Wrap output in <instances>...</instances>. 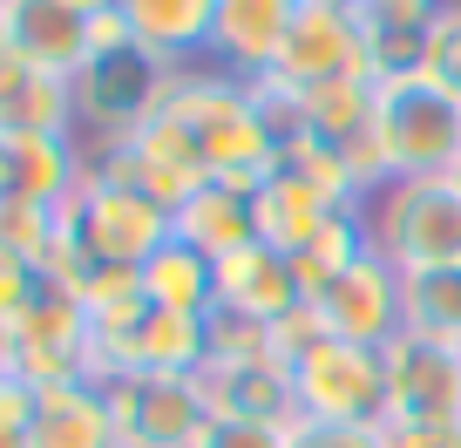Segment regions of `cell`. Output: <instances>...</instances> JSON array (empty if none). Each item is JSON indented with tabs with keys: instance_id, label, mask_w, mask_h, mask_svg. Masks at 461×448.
<instances>
[{
	"instance_id": "1",
	"label": "cell",
	"mask_w": 461,
	"mask_h": 448,
	"mask_svg": "<svg viewBox=\"0 0 461 448\" xmlns=\"http://www.w3.org/2000/svg\"><path fill=\"white\" fill-rule=\"evenodd\" d=\"M163 109L184 116L203 143V163H211V184H238V190H258L265 177L285 170V143L278 130L265 123L251 82L224 75L217 61H190V69H163Z\"/></svg>"
},
{
	"instance_id": "2",
	"label": "cell",
	"mask_w": 461,
	"mask_h": 448,
	"mask_svg": "<svg viewBox=\"0 0 461 448\" xmlns=\"http://www.w3.org/2000/svg\"><path fill=\"white\" fill-rule=\"evenodd\" d=\"M374 143L387 177H461V88H447L434 69L380 75Z\"/></svg>"
},
{
	"instance_id": "3",
	"label": "cell",
	"mask_w": 461,
	"mask_h": 448,
	"mask_svg": "<svg viewBox=\"0 0 461 448\" xmlns=\"http://www.w3.org/2000/svg\"><path fill=\"white\" fill-rule=\"evenodd\" d=\"M366 238L393 272H461V177H393L366 197Z\"/></svg>"
},
{
	"instance_id": "4",
	"label": "cell",
	"mask_w": 461,
	"mask_h": 448,
	"mask_svg": "<svg viewBox=\"0 0 461 448\" xmlns=\"http://www.w3.org/2000/svg\"><path fill=\"white\" fill-rule=\"evenodd\" d=\"M292 394H299V421L319 428H380L387 421V361L380 347H353V340H319L292 361Z\"/></svg>"
},
{
	"instance_id": "5",
	"label": "cell",
	"mask_w": 461,
	"mask_h": 448,
	"mask_svg": "<svg viewBox=\"0 0 461 448\" xmlns=\"http://www.w3.org/2000/svg\"><path fill=\"white\" fill-rule=\"evenodd\" d=\"M68 224H75V238L88 245L95 265H130V272H143V265L176 238L170 211H163L143 184H130V177H102V170H88L82 197L68 204Z\"/></svg>"
},
{
	"instance_id": "6",
	"label": "cell",
	"mask_w": 461,
	"mask_h": 448,
	"mask_svg": "<svg viewBox=\"0 0 461 448\" xmlns=\"http://www.w3.org/2000/svg\"><path fill=\"white\" fill-rule=\"evenodd\" d=\"M339 75L380 82L374 28H366L353 7H299V21H292V34H285V48H278V61H272V75H265V82L305 96V88L339 82Z\"/></svg>"
},
{
	"instance_id": "7",
	"label": "cell",
	"mask_w": 461,
	"mask_h": 448,
	"mask_svg": "<svg viewBox=\"0 0 461 448\" xmlns=\"http://www.w3.org/2000/svg\"><path fill=\"white\" fill-rule=\"evenodd\" d=\"M109 407H115V428H122V448H197L203 428H211L197 374L109 380Z\"/></svg>"
},
{
	"instance_id": "8",
	"label": "cell",
	"mask_w": 461,
	"mask_h": 448,
	"mask_svg": "<svg viewBox=\"0 0 461 448\" xmlns=\"http://www.w3.org/2000/svg\"><path fill=\"white\" fill-rule=\"evenodd\" d=\"M387 361V428H461V353L401 333Z\"/></svg>"
},
{
	"instance_id": "9",
	"label": "cell",
	"mask_w": 461,
	"mask_h": 448,
	"mask_svg": "<svg viewBox=\"0 0 461 448\" xmlns=\"http://www.w3.org/2000/svg\"><path fill=\"white\" fill-rule=\"evenodd\" d=\"M401 286L407 279L393 272L380 251L353 259L326 292H319V319H326L332 340H353V347H393L401 340Z\"/></svg>"
},
{
	"instance_id": "10",
	"label": "cell",
	"mask_w": 461,
	"mask_h": 448,
	"mask_svg": "<svg viewBox=\"0 0 461 448\" xmlns=\"http://www.w3.org/2000/svg\"><path fill=\"white\" fill-rule=\"evenodd\" d=\"M197 388L211 421H272V428H299V394H292V361L258 353V361H203Z\"/></svg>"
},
{
	"instance_id": "11",
	"label": "cell",
	"mask_w": 461,
	"mask_h": 448,
	"mask_svg": "<svg viewBox=\"0 0 461 448\" xmlns=\"http://www.w3.org/2000/svg\"><path fill=\"white\" fill-rule=\"evenodd\" d=\"M292 21H299V0H217L211 21V61L238 82H265L285 48Z\"/></svg>"
},
{
	"instance_id": "12",
	"label": "cell",
	"mask_w": 461,
	"mask_h": 448,
	"mask_svg": "<svg viewBox=\"0 0 461 448\" xmlns=\"http://www.w3.org/2000/svg\"><path fill=\"white\" fill-rule=\"evenodd\" d=\"M7 48L41 75H75L88 69V7L75 0H7Z\"/></svg>"
},
{
	"instance_id": "13",
	"label": "cell",
	"mask_w": 461,
	"mask_h": 448,
	"mask_svg": "<svg viewBox=\"0 0 461 448\" xmlns=\"http://www.w3.org/2000/svg\"><path fill=\"white\" fill-rule=\"evenodd\" d=\"M292 306H305V292H299V279H292L285 251L245 245V251H230V259H217V313L251 319V326H278Z\"/></svg>"
},
{
	"instance_id": "14",
	"label": "cell",
	"mask_w": 461,
	"mask_h": 448,
	"mask_svg": "<svg viewBox=\"0 0 461 448\" xmlns=\"http://www.w3.org/2000/svg\"><path fill=\"white\" fill-rule=\"evenodd\" d=\"M0 136H82L75 82L41 75L7 48L0 55Z\"/></svg>"
},
{
	"instance_id": "15",
	"label": "cell",
	"mask_w": 461,
	"mask_h": 448,
	"mask_svg": "<svg viewBox=\"0 0 461 448\" xmlns=\"http://www.w3.org/2000/svg\"><path fill=\"white\" fill-rule=\"evenodd\" d=\"M115 7H122L136 48H143L157 69H190V61H211L217 0H115Z\"/></svg>"
},
{
	"instance_id": "16",
	"label": "cell",
	"mask_w": 461,
	"mask_h": 448,
	"mask_svg": "<svg viewBox=\"0 0 461 448\" xmlns=\"http://www.w3.org/2000/svg\"><path fill=\"white\" fill-rule=\"evenodd\" d=\"M28 448H122L109 388H95V380H61V388H41Z\"/></svg>"
},
{
	"instance_id": "17",
	"label": "cell",
	"mask_w": 461,
	"mask_h": 448,
	"mask_svg": "<svg viewBox=\"0 0 461 448\" xmlns=\"http://www.w3.org/2000/svg\"><path fill=\"white\" fill-rule=\"evenodd\" d=\"M7 170L14 197H34L48 211H68L88 184V143L82 136H7Z\"/></svg>"
},
{
	"instance_id": "18",
	"label": "cell",
	"mask_w": 461,
	"mask_h": 448,
	"mask_svg": "<svg viewBox=\"0 0 461 448\" xmlns=\"http://www.w3.org/2000/svg\"><path fill=\"white\" fill-rule=\"evenodd\" d=\"M170 232H176V245L203 251L211 265L230 259V251H245V245H258L251 190H238V184H203L190 204H176V211H170Z\"/></svg>"
},
{
	"instance_id": "19",
	"label": "cell",
	"mask_w": 461,
	"mask_h": 448,
	"mask_svg": "<svg viewBox=\"0 0 461 448\" xmlns=\"http://www.w3.org/2000/svg\"><path fill=\"white\" fill-rule=\"evenodd\" d=\"M251 217H258V245H272V251H285V259H299V251L312 245L319 232H326L332 204L319 197V190L305 184L299 170H278V177H265V184L251 190Z\"/></svg>"
},
{
	"instance_id": "20",
	"label": "cell",
	"mask_w": 461,
	"mask_h": 448,
	"mask_svg": "<svg viewBox=\"0 0 461 448\" xmlns=\"http://www.w3.org/2000/svg\"><path fill=\"white\" fill-rule=\"evenodd\" d=\"M374 88L380 82H360V75H339V82H319L305 88V96H292V136H312V143H360L366 130H374Z\"/></svg>"
},
{
	"instance_id": "21",
	"label": "cell",
	"mask_w": 461,
	"mask_h": 448,
	"mask_svg": "<svg viewBox=\"0 0 461 448\" xmlns=\"http://www.w3.org/2000/svg\"><path fill=\"white\" fill-rule=\"evenodd\" d=\"M143 299L157 313H184V319H211L217 313V265L190 245H163L157 259L143 265Z\"/></svg>"
},
{
	"instance_id": "22",
	"label": "cell",
	"mask_w": 461,
	"mask_h": 448,
	"mask_svg": "<svg viewBox=\"0 0 461 448\" xmlns=\"http://www.w3.org/2000/svg\"><path fill=\"white\" fill-rule=\"evenodd\" d=\"M401 333L461 353V272H407V286H401Z\"/></svg>"
},
{
	"instance_id": "23",
	"label": "cell",
	"mask_w": 461,
	"mask_h": 448,
	"mask_svg": "<svg viewBox=\"0 0 461 448\" xmlns=\"http://www.w3.org/2000/svg\"><path fill=\"white\" fill-rule=\"evenodd\" d=\"M366 251H374V238H366V217H360V211H332V217H326V232H319L312 245L292 259V279H299L305 306H312L353 259H366Z\"/></svg>"
},
{
	"instance_id": "24",
	"label": "cell",
	"mask_w": 461,
	"mask_h": 448,
	"mask_svg": "<svg viewBox=\"0 0 461 448\" xmlns=\"http://www.w3.org/2000/svg\"><path fill=\"white\" fill-rule=\"evenodd\" d=\"M285 170H299L332 211H366V190L353 177V163H346V150L312 143V136H285Z\"/></svg>"
},
{
	"instance_id": "25",
	"label": "cell",
	"mask_w": 461,
	"mask_h": 448,
	"mask_svg": "<svg viewBox=\"0 0 461 448\" xmlns=\"http://www.w3.org/2000/svg\"><path fill=\"white\" fill-rule=\"evenodd\" d=\"M61 217H68V211H48V204L14 197V190H7V197H0V251L34 265V259L48 251V238L61 232Z\"/></svg>"
},
{
	"instance_id": "26",
	"label": "cell",
	"mask_w": 461,
	"mask_h": 448,
	"mask_svg": "<svg viewBox=\"0 0 461 448\" xmlns=\"http://www.w3.org/2000/svg\"><path fill=\"white\" fill-rule=\"evenodd\" d=\"M447 7H455V0H360L353 14H360L380 41H414L420 48V41H428V28L447 14Z\"/></svg>"
},
{
	"instance_id": "27",
	"label": "cell",
	"mask_w": 461,
	"mask_h": 448,
	"mask_svg": "<svg viewBox=\"0 0 461 448\" xmlns=\"http://www.w3.org/2000/svg\"><path fill=\"white\" fill-rule=\"evenodd\" d=\"M34 299H41V279H34V265L0 251V353H7V340H14V326L28 319Z\"/></svg>"
},
{
	"instance_id": "28",
	"label": "cell",
	"mask_w": 461,
	"mask_h": 448,
	"mask_svg": "<svg viewBox=\"0 0 461 448\" xmlns=\"http://www.w3.org/2000/svg\"><path fill=\"white\" fill-rule=\"evenodd\" d=\"M34 407H41V388H34V380L21 374V367H7V361H0V434H7V442H28Z\"/></svg>"
},
{
	"instance_id": "29",
	"label": "cell",
	"mask_w": 461,
	"mask_h": 448,
	"mask_svg": "<svg viewBox=\"0 0 461 448\" xmlns=\"http://www.w3.org/2000/svg\"><path fill=\"white\" fill-rule=\"evenodd\" d=\"M420 69H434L447 88H461V0L428 28V41H420Z\"/></svg>"
},
{
	"instance_id": "30",
	"label": "cell",
	"mask_w": 461,
	"mask_h": 448,
	"mask_svg": "<svg viewBox=\"0 0 461 448\" xmlns=\"http://www.w3.org/2000/svg\"><path fill=\"white\" fill-rule=\"evenodd\" d=\"M292 428H272V421H211L197 448H285Z\"/></svg>"
},
{
	"instance_id": "31",
	"label": "cell",
	"mask_w": 461,
	"mask_h": 448,
	"mask_svg": "<svg viewBox=\"0 0 461 448\" xmlns=\"http://www.w3.org/2000/svg\"><path fill=\"white\" fill-rule=\"evenodd\" d=\"M285 448H387V428H319V421H299L285 434Z\"/></svg>"
},
{
	"instance_id": "32",
	"label": "cell",
	"mask_w": 461,
	"mask_h": 448,
	"mask_svg": "<svg viewBox=\"0 0 461 448\" xmlns=\"http://www.w3.org/2000/svg\"><path fill=\"white\" fill-rule=\"evenodd\" d=\"M387 448H461V428H387Z\"/></svg>"
},
{
	"instance_id": "33",
	"label": "cell",
	"mask_w": 461,
	"mask_h": 448,
	"mask_svg": "<svg viewBox=\"0 0 461 448\" xmlns=\"http://www.w3.org/2000/svg\"><path fill=\"white\" fill-rule=\"evenodd\" d=\"M7 184H14V170H7V136H0V197H7Z\"/></svg>"
},
{
	"instance_id": "34",
	"label": "cell",
	"mask_w": 461,
	"mask_h": 448,
	"mask_svg": "<svg viewBox=\"0 0 461 448\" xmlns=\"http://www.w3.org/2000/svg\"><path fill=\"white\" fill-rule=\"evenodd\" d=\"M299 7H360V0H299Z\"/></svg>"
},
{
	"instance_id": "35",
	"label": "cell",
	"mask_w": 461,
	"mask_h": 448,
	"mask_svg": "<svg viewBox=\"0 0 461 448\" xmlns=\"http://www.w3.org/2000/svg\"><path fill=\"white\" fill-rule=\"evenodd\" d=\"M0 55H7V0H0Z\"/></svg>"
},
{
	"instance_id": "36",
	"label": "cell",
	"mask_w": 461,
	"mask_h": 448,
	"mask_svg": "<svg viewBox=\"0 0 461 448\" xmlns=\"http://www.w3.org/2000/svg\"><path fill=\"white\" fill-rule=\"evenodd\" d=\"M0 448H28V442H7V434H0Z\"/></svg>"
}]
</instances>
